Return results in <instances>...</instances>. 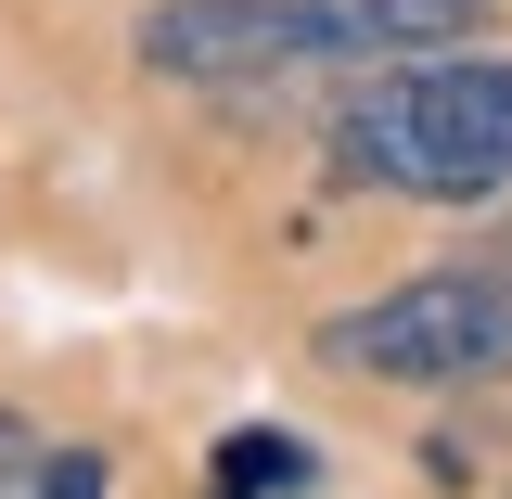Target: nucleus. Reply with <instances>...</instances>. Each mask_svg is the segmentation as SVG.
I'll use <instances>...</instances> for the list:
<instances>
[{"mask_svg": "<svg viewBox=\"0 0 512 499\" xmlns=\"http://www.w3.org/2000/svg\"><path fill=\"white\" fill-rule=\"evenodd\" d=\"M487 39V0H154L128 64L167 90H282V77H384Z\"/></svg>", "mask_w": 512, "mask_h": 499, "instance_id": "nucleus-1", "label": "nucleus"}, {"mask_svg": "<svg viewBox=\"0 0 512 499\" xmlns=\"http://www.w3.org/2000/svg\"><path fill=\"white\" fill-rule=\"evenodd\" d=\"M333 180L384 192V205H500L512 192V52L461 39V52L359 77L333 116Z\"/></svg>", "mask_w": 512, "mask_h": 499, "instance_id": "nucleus-2", "label": "nucleus"}, {"mask_svg": "<svg viewBox=\"0 0 512 499\" xmlns=\"http://www.w3.org/2000/svg\"><path fill=\"white\" fill-rule=\"evenodd\" d=\"M320 372L346 384H397V397H448V384H500L512 372V256H461L423 269L372 308L320 320Z\"/></svg>", "mask_w": 512, "mask_h": 499, "instance_id": "nucleus-3", "label": "nucleus"}, {"mask_svg": "<svg viewBox=\"0 0 512 499\" xmlns=\"http://www.w3.org/2000/svg\"><path fill=\"white\" fill-rule=\"evenodd\" d=\"M308 487H320L308 436H231L218 448V499H308Z\"/></svg>", "mask_w": 512, "mask_h": 499, "instance_id": "nucleus-4", "label": "nucleus"}, {"mask_svg": "<svg viewBox=\"0 0 512 499\" xmlns=\"http://www.w3.org/2000/svg\"><path fill=\"white\" fill-rule=\"evenodd\" d=\"M39 461H52V448H39V423H26V410H0V499L39 487Z\"/></svg>", "mask_w": 512, "mask_h": 499, "instance_id": "nucleus-5", "label": "nucleus"}, {"mask_svg": "<svg viewBox=\"0 0 512 499\" xmlns=\"http://www.w3.org/2000/svg\"><path fill=\"white\" fill-rule=\"evenodd\" d=\"M26 499H103V448H52V461H39V487Z\"/></svg>", "mask_w": 512, "mask_h": 499, "instance_id": "nucleus-6", "label": "nucleus"}]
</instances>
